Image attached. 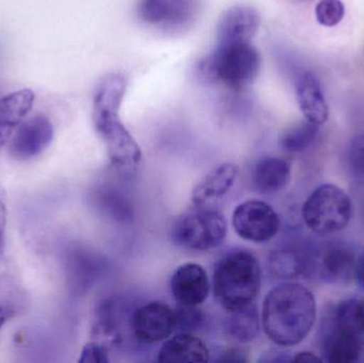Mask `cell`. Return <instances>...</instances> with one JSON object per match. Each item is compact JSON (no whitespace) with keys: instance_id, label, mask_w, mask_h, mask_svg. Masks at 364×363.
I'll list each match as a JSON object with an SVG mask.
<instances>
[{"instance_id":"7a4b0ae2","label":"cell","mask_w":364,"mask_h":363,"mask_svg":"<svg viewBox=\"0 0 364 363\" xmlns=\"http://www.w3.org/2000/svg\"><path fill=\"white\" fill-rule=\"evenodd\" d=\"M126 89V79L119 74L109 75L100 83L93 99V123L111 163L121 172H132L141 163L142 153L119 115Z\"/></svg>"},{"instance_id":"2e32d148","label":"cell","mask_w":364,"mask_h":363,"mask_svg":"<svg viewBox=\"0 0 364 363\" xmlns=\"http://www.w3.org/2000/svg\"><path fill=\"white\" fill-rule=\"evenodd\" d=\"M209 360L207 345L191 332H179L166 339L158 354L160 363L207 362Z\"/></svg>"},{"instance_id":"8992f818","label":"cell","mask_w":364,"mask_h":363,"mask_svg":"<svg viewBox=\"0 0 364 363\" xmlns=\"http://www.w3.org/2000/svg\"><path fill=\"white\" fill-rule=\"evenodd\" d=\"M352 215V200L348 194L341 188L329 183L316 188L301 209L306 226L321 236L346 229Z\"/></svg>"},{"instance_id":"5b68a950","label":"cell","mask_w":364,"mask_h":363,"mask_svg":"<svg viewBox=\"0 0 364 363\" xmlns=\"http://www.w3.org/2000/svg\"><path fill=\"white\" fill-rule=\"evenodd\" d=\"M356 300L336 307L331 327L323 341V357L331 363H364V330L357 321Z\"/></svg>"},{"instance_id":"1f68e13d","label":"cell","mask_w":364,"mask_h":363,"mask_svg":"<svg viewBox=\"0 0 364 363\" xmlns=\"http://www.w3.org/2000/svg\"><path fill=\"white\" fill-rule=\"evenodd\" d=\"M321 358H318L316 354L310 353V352H301V353L295 354L294 357H292V362H320Z\"/></svg>"},{"instance_id":"d6a6232c","label":"cell","mask_w":364,"mask_h":363,"mask_svg":"<svg viewBox=\"0 0 364 363\" xmlns=\"http://www.w3.org/2000/svg\"><path fill=\"white\" fill-rule=\"evenodd\" d=\"M356 313L359 324L364 330V298L356 300Z\"/></svg>"},{"instance_id":"ac0fdd59","label":"cell","mask_w":364,"mask_h":363,"mask_svg":"<svg viewBox=\"0 0 364 363\" xmlns=\"http://www.w3.org/2000/svg\"><path fill=\"white\" fill-rule=\"evenodd\" d=\"M357 256L350 247L333 244L323 251L320 258L322 277L331 283H344L355 277Z\"/></svg>"},{"instance_id":"484cf974","label":"cell","mask_w":364,"mask_h":363,"mask_svg":"<svg viewBox=\"0 0 364 363\" xmlns=\"http://www.w3.org/2000/svg\"><path fill=\"white\" fill-rule=\"evenodd\" d=\"M176 332H191L200 328L205 323V315L199 307L178 306L175 309Z\"/></svg>"},{"instance_id":"277c9868","label":"cell","mask_w":364,"mask_h":363,"mask_svg":"<svg viewBox=\"0 0 364 363\" xmlns=\"http://www.w3.org/2000/svg\"><path fill=\"white\" fill-rule=\"evenodd\" d=\"M261 67V57L250 42L218 44L200 60L199 76L210 83H220L235 91L250 87Z\"/></svg>"},{"instance_id":"44dd1931","label":"cell","mask_w":364,"mask_h":363,"mask_svg":"<svg viewBox=\"0 0 364 363\" xmlns=\"http://www.w3.org/2000/svg\"><path fill=\"white\" fill-rule=\"evenodd\" d=\"M225 332L231 340L237 343H250L260 334L261 319L255 304L240 310L227 313Z\"/></svg>"},{"instance_id":"f546056e","label":"cell","mask_w":364,"mask_h":363,"mask_svg":"<svg viewBox=\"0 0 364 363\" xmlns=\"http://www.w3.org/2000/svg\"><path fill=\"white\" fill-rule=\"evenodd\" d=\"M6 197H4V192L0 187V259H1L2 254H4V232H6Z\"/></svg>"},{"instance_id":"4316f807","label":"cell","mask_w":364,"mask_h":363,"mask_svg":"<svg viewBox=\"0 0 364 363\" xmlns=\"http://www.w3.org/2000/svg\"><path fill=\"white\" fill-rule=\"evenodd\" d=\"M80 363H109L110 350L104 341L94 340L87 343L81 351Z\"/></svg>"},{"instance_id":"52a82bcc","label":"cell","mask_w":364,"mask_h":363,"mask_svg":"<svg viewBox=\"0 0 364 363\" xmlns=\"http://www.w3.org/2000/svg\"><path fill=\"white\" fill-rule=\"evenodd\" d=\"M228 232L226 217L214 207L197 208L173 225V242L182 249L208 251L220 246Z\"/></svg>"},{"instance_id":"4fadbf2b","label":"cell","mask_w":364,"mask_h":363,"mask_svg":"<svg viewBox=\"0 0 364 363\" xmlns=\"http://www.w3.org/2000/svg\"><path fill=\"white\" fill-rule=\"evenodd\" d=\"M260 15L248 6H231L225 11L216 26L218 44L250 42L260 27Z\"/></svg>"},{"instance_id":"3957f363","label":"cell","mask_w":364,"mask_h":363,"mask_svg":"<svg viewBox=\"0 0 364 363\" xmlns=\"http://www.w3.org/2000/svg\"><path fill=\"white\" fill-rule=\"evenodd\" d=\"M262 272L254 254L235 249L223 255L214 266L212 291L227 313L255 304L260 292Z\"/></svg>"},{"instance_id":"5bb4252c","label":"cell","mask_w":364,"mask_h":363,"mask_svg":"<svg viewBox=\"0 0 364 363\" xmlns=\"http://www.w3.org/2000/svg\"><path fill=\"white\" fill-rule=\"evenodd\" d=\"M294 89L297 104L305 119L318 126L326 123L329 107L316 72L310 70H299L295 75Z\"/></svg>"},{"instance_id":"6da1fadb","label":"cell","mask_w":364,"mask_h":363,"mask_svg":"<svg viewBox=\"0 0 364 363\" xmlns=\"http://www.w3.org/2000/svg\"><path fill=\"white\" fill-rule=\"evenodd\" d=\"M316 320V298L299 283H280L263 300L261 324L267 338L278 347H295L303 342Z\"/></svg>"},{"instance_id":"7402d4cb","label":"cell","mask_w":364,"mask_h":363,"mask_svg":"<svg viewBox=\"0 0 364 363\" xmlns=\"http://www.w3.org/2000/svg\"><path fill=\"white\" fill-rule=\"evenodd\" d=\"M28 296L25 289L15 277L0 276V330L6 321L25 311Z\"/></svg>"},{"instance_id":"9c48e42d","label":"cell","mask_w":364,"mask_h":363,"mask_svg":"<svg viewBox=\"0 0 364 363\" xmlns=\"http://www.w3.org/2000/svg\"><path fill=\"white\" fill-rule=\"evenodd\" d=\"M232 227L243 240L267 243L279 232V215L267 202L259 200H246L233 210Z\"/></svg>"},{"instance_id":"f1b7e54d","label":"cell","mask_w":364,"mask_h":363,"mask_svg":"<svg viewBox=\"0 0 364 363\" xmlns=\"http://www.w3.org/2000/svg\"><path fill=\"white\" fill-rule=\"evenodd\" d=\"M218 362H247V354L243 349L230 347L220 352V357L216 359Z\"/></svg>"},{"instance_id":"9a60e30c","label":"cell","mask_w":364,"mask_h":363,"mask_svg":"<svg viewBox=\"0 0 364 363\" xmlns=\"http://www.w3.org/2000/svg\"><path fill=\"white\" fill-rule=\"evenodd\" d=\"M239 168L233 163H223L212 170L194 188L192 202L196 208L213 207L235 185Z\"/></svg>"},{"instance_id":"d4e9b609","label":"cell","mask_w":364,"mask_h":363,"mask_svg":"<svg viewBox=\"0 0 364 363\" xmlns=\"http://www.w3.org/2000/svg\"><path fill=\"white\" fill-rule=\"evenodd\" d=\"M346 6L341 0H320L316 6V21L325 27H335L341 23Z\"/></svg>"},{"instance_id":"603a6c76","label":"cell","mask_w":364,"mask_h":363,"mask_svg":"<svg viewBox=\"0 0 364 363\" xmlns=\"http://www.w3.org/2000/svg\"><path fill=\"white\" fill-rule=\"evenodd\" d=\"M269 271L276 278L294 279L307 268L305 257L292 247H279L272 251L269 259Z\"/></svg>"},{"instance_id":"4dcf8cb0","label":"cell","mask_w":364,"mask_h":363,"mask_svg":"<svg viewBox=\"0 0 364 363\" xmlns=\"http://www.w3.org/2000/svg\"><path fill=\"white\" fill-rule=\"evenodd\" d=\"M354 278L356 279L358 285L364 289V253L357 257Z\"/></svg>"},{"instance_id":"d6986e66","label":"cell","mask_w":364,"mask_h":363,"mask_svg":"<svg viewBox=\"0 0 364 363\" xmlns=\"http://www.w3.org/2000/svg\"><path fill=\"white\" fill-rule=\"evenodd\" d=\"M33 102L30 90L13 92L0 99V148L31 110Z\"/></svg>"},{"instance_id":"ba28073f","label":"cell","mask_w":364,"mask_h":363,"mask_svg":"<svg viewBox=\"0 0 364 363\" xmlns=\"http://www.w3.org/2000/svg\"><path fill=\"white\" fill-rule=\"evenodd\" d=\"M200 6L201 0H139L136 14L149 27L181 31L196 21Z\"/></svg>"},{"instance_id":"30bf717a","label":"cell","mask_w":364,"mask_h":363,"mask_svg":"<svg viewBox=\"0 0 364 363\" xmlns=\"http://www.w3.org/2000/svg\"><path fill=\"white\" fill-rule=\"evenodd\" d=\"M134 336L144 345H155L176 332L175 309L166 303L151 302L134 311L130 321Z\"/></svg>"},{"instance_id":"ffe728a7","label":"cell","mask_w":364,"mask_h":363,"mask_svg":"<svg viewBox=\"0 0 364 363\" xmlns=\"http://www.w3.org/2000/svg\"><path fill=\"white\" fill-rule=\"evenodd\" d=\"M95 261L91 254L81 247L70 246L64 251V271L70 289L82 291L91 283Z\"/></svg>"},{"instance_id":"83f0119b","label":"cell","mask_w":364,"mask_h":363,"mask_svg":"<svg viewBox=\"0 0 364 363\" xmlns=\"http://www.w3.org/2000/svg\"><path fill=\"white\" fill-rule=\"evenodd\" d=\"M348 162L355 176L364 177V132L355 136L350 142Z\"/></svg>"},{"instance_id":"e0dca14e","label":"cell","mask_w":364,"mask_h":363,"mask_svg":"<svg viewBox=\"0 0 364 363\" xmlns=\"http://www.w3.org/2000/svg\"><path fill=\"white\" fill-rule=\"evenodd\" d=\"M291 166L280 157H264L257 162L252 172V183L261 194H275L288 185Z\"/></svg>"},{"instance_id":"cb8c5ba5","label":"cell","mask_w":364,"mask_h":363,"mask_svg":"<svg viewBox=\"0 0 364 363\" xmlns=\"http://www.w3.org/2000/svg\"><path fill=\"white\" fill-rule=\"evenodd\" d=\"M318 136V125L307 119L288 128L280 136L279 145L287 153H303L307 151Z\"/></svg>"},{"instance_id":"8fae6325","label":"cell","mask_w":364,"mask_h":363,"mask_svg":"<svg viewBox=\"0 0 364 363\" xmlns=\"http://www.w3.org/2000/svg\"><path fill=\"white\" fill-rule=\"evenodd\" d=\"M170 287L178 306L199 307L209 296V276L200 264L188 262L176 269Z\"/></svg>"},{"instance_id":"7c38bea8","label":"cell","mask_w":364,"mask_h":363,"mask_svg":"<svg viewBox=\"0 0 364 363\" xmlns=\"http://www.w3.org/2000/svg\"><path fill=\"white\" fill-rule=\"evenodd\" d=\"M53 139L51 121L44 115H36L17 127L9 151L16 160L33 159L49 146Z\"/></svg>"}]
</instances>
